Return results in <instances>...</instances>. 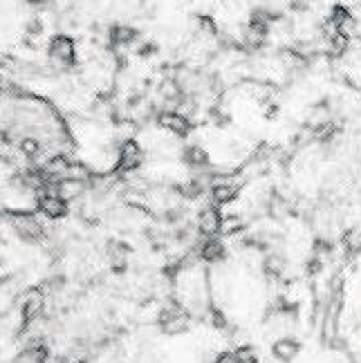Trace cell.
<instances>
[{
  "label": "cell",
  "mask_w": 361,
  "mask_h": 363,
  "mask_svg": "<svg viewBox=\"0 0 361 363\" xmlns=\"http://www.w3.org/2000/svg\"><path fill=\"white\" fill-rule=\"evenodd\" d=\"M144 157H146L144 148L137 144L135 139H126V142H121V146H117V164H115V169L121 175H130V173L142 169Z\"/></svg>",
  "instance_id": "obj_4"
},
{
  "label": "cell",
  "mask_w": 361,
  "mask_h": 363,
  "mask_svg": "<svg viewBox=\"0 0 361 363\" xmlns=\"http://www.w3.org/2000/svg\"><path fill=\"white\" fill-rule=\"evenodd\" d=\"M90 189V182H83V179H72V177H65L61 182H57L50 191H57L61 198L67 202V204H72L74 200L83 198V195L88 193Z\"/></svg>",
  "instance_id": "obj_9"
},
{
  "label": "cell",
  "mask_w": 361,
  "mask_h": 363,
  "mask_svg": "<svg viewBox=\"0 0 361 363\" xmlns=\"http://www.w3.org/2000/svg\"><path fill=\"white\" fill-rule=\"evenodd\" d=\"M74 363H86V361H74Z\"/></svg>",
  "instance_id": "obj_19"
},
{
  "label": "cell",
  "mask_w": 361,
  "mask_h": 363,
  "mask_svg": "<svg viewBox=\"0 0 361 363\" xmlns=\"http://www.w3.org/2000/svg\"><path fill=\"white\" fill-rule=\"evenodd\" d=\"M191 312L179 301H169L160 314H157V325L164 334L169 337H177V334H184L191 325Z\"/></svg>",
  "instance_id": "obj_3"
},
{
  "label": "cell",
  "mask_w": 361,
  "mask_h": 363,
  "mask_svg": "<svg viewBox=\"0 0 361 363\" xmlns=\"http://www.w3.org/2000/svg\"><path fill=\"white\" fill-rule=\"evenodd\" d=\"M262 272L272 281H279L287 272V258L283 251H270V254H265V258H262Z\"/></svg>",
  "instance_id": "obj_13"
},
{
  "label": "cell",
  "mask_w": 361,
  "mask_h": 363,
  "mask_svg": "<svg viewBox=\"0 0 361 363\" xmlns=\"http://www.w3.org/2000/svg\"><path fill=\"white\" fill-rule=\"evenodd\" d=\"M155 54H157V43H152V40H146V43L137 48V57H142V59L155 57Z\"/></svg>",
  "instance_id": "obj_16"
},
{
  "label": "cell",
  "mask_w": 361,
  "mask_h": 363,
  "mask_svg": "<svg viewBox=\"0 0 361 363\" xmlns=\"http://www.w3.org/2000/svg\"><path fill=\"white\" fill-rule=\"evenodd\" d=\"M235 357H238V363H260L256 350H254V347H249V345L235 347Z\"/></svg>",
  "instance_id": "obj_15"
},
{
  "label": "cell",
  "mask_w": 361,
  "mask_h": 363,
  "mask_svg": "<svg viewBox=\"0 0 361 363\" xmlns=\"http://www.w3.org/2000/svg\"><path fill=\"white\" fill-rule=\"evenodd\" d=\"M140 40V32L135 30L133 25H115L108 30V43L110 50H119V48H128Z\"/></svg>",
  "instance_id": "obj_10"
},
{
  "label": "cell",
  "mask_w": 361,
  "mask_h": 363,
  "mask_svg": "<svg viewBox=\"0 0 361 363\" xmlns=\"http://www.w3.org/2000/svg\"><path fill=\"white\" fill-rule=\"evenodd\" d=\"M48 63L54 72H67L77 65V43L72 36L57 34L48 43Z\"/></svg>",
  "instance_id": "obj_1"
},
{
  "label": "cell",
  "mask_w": 361,
  "mask_h": 363,
  "mask_svg": "<svg viewBox=\"0 0 361 363\" xmlns=\"http://www.w3.org/2000/svg\"><path fill=\"white\" fill-rule=\"evenodd\" d=\"M7 222L13 229V233L27 245H40L45 240V227L43 222L38 220L36 213L30 211H9L7 213Z\"/></svg>",
  "instance_id": "obj_2"
},
{
  "label": "cell",
  "mask_w": 361,
  "mask_h": 363,
  "mask_svg": "<svg viewBox=\"0 0 361 363\" xmlns=\"http://www.w3.org/2000/svg\"><path fill=\"white\" fill-rule=\"evenodd\" d=\"M30 7H38V9H45V7H52L57 0H25Z\"/></svg>",
  "instance_id": "obj_18"
},
{
  "label": "cell",
  "mask_w": 361,
  "mask_h": 363,
  "mask_svg": "<svg viewBox=\"0 0 361 363\" xmlns=\"http://www.w3.org/2000/svg\"><path fill=\"white\" fill-rule=\"evenodd\" d=\"M182 162L189 166L193 173L209 171V152H206L200 144H189L182 148Z\"/></svg>",
  "instance_id": "obj_11"
},
{
  "label": "cell",
  "mask_w": 361,
  "mask_h": 363,
  "mask_svg": "<svg viewBox=\"0 0 361 363\" xmlns=\"http://www.w3.org/2000/svg\"><path fill=\"white\" fill-rule=\"evenodd\" d=\"M213 363H238V357H235V350H227L216 357Z\"/></svg>",
  "instance_id": "obj_17"
},
{
  "label": "cell",
  "mask_w": 361,
  "mask_h": 363,
  "mask_svg": "<svg viewBox=\"0 0 361 363\" xmlns=\"http://www.w3.org/2000/svg\"><path fill=\"white\" fill-rule=\"evenodd\" d=\"M301 352V343L294 339V337H281V339H276L274 347H272V354L276 361H281V363H291Z\"/></svg>",
  "instance_id": "obj_12"
},
{
  "label": "cell",
  "mask_w": 361,
  "mask_h": 363,
  "mask_svg": "<svg viewBox=\"0 0 361 363\" xmlns=\"http://www.w3.org/2000/svg\"><path fill=\"white\" fill-rule=\"evenodd\" d=\"M198 231H200V238H218L220 235V227H222V213L220 208L211 202L206 204L200 216H198Z\"/></svg>",
  "instance_id": "obj_7"
},
{
  "label": "cell",
  "mask_w": 361,
  "mask_h": 363,
  "mask_svg": "<svg viewBox=\"0 0 361 363\" xmlns=\"http://www.w3.org/2000/svg\"><path fill=\"white\" fill-rule=\"evenodd\" d=\"M36 208L48 220H63L70 213V204H67L57 191H43L36 198Z\"/></svg>",
  "instance_id": "obj_5"
},
{
  "label": "cell",
  "mask_w": 361,
  "mask_h": 363,
  "mask_svg": "<svg viewBox=\"0 0 361 363\" xmlns=\"http://www.w3.org/2000/svg\"><path fill=\"white\" fill-rule=\"evenodd\" d=\"M106 258L110 262V267L117 274H123L130 264V247L121 240H110L106 245Z\"/></svg>",
  "instance_id": "obj_8"
},
{
  "label": "cell",
  "mask_w": 361,
  "mask_h": 363,
  "mask_svg": "<svg viewBox=\"0 0 361 363\" xmlns=\"http://www.w3.org/2000/svg\"><path fill=\"white\" fill-rule=\"evenodd\" d=\"M43 32H45V23L40 21V18H30L25 23V36L27 38H38V36H43Z\"/></svg>",
  "instance_id": "obj_14"
},
{
  "label": "cell",
  "mask_w": 361,
  "mask_h": 363,
  "mask_svg": "<svg viewBox=\"0 0 361 363\" xmlns=\"http://www.w3.org/2000/svg\"><path fill=\"white\" fill-rule=\"evenodd\" d=\"M160 128H164L166 133H171L173 137H187L193 128V123L187 115H182L179 110H160L155 117Z\"/></svg>",
  "instance_id": "obj_6"
}]
</instances>
